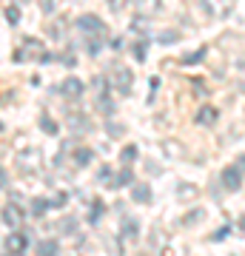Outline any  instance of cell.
I'll return each instance as SVG.
<instances>
[{
	"instance_id": "obj_1",
	"label": "cell",
	"mask_w": 245,
	"mask_h": 256,
	"mask_svg": "<svg viewBox=\"0 0 245 256\" xmlns=\"http://www.w3.org/2000/svg\"><path fill=\"white\" fill-rule=\"evenodd\" d=\"M29 245H32L29 234L26 230H18V228H12V234L6 236V242H3V248H6L9 254H26Z\"/></svg>"
},
{
	"instance_id": "obj_2",
	"label": "cell",
	"mask_w": 245,
	"mask_h": 256,
	"mask_svg": "<svg viewBox=\"0 0 245 256\" xmlns=\"http://www.w3.org/2000/svg\"><path fill=\"white\" fill-rule=\"evenodd\" d=\"M219 185L225 191H239L242 188V168L239 165H225L222 174H219Z\"/></svg>"
},
{
	"instance_id": "obj_3",
	"label": "cell",
	"mask_w": 245,
	"mask_h": 256,
	"mask_svg": "<svg viewBox=\"0 0 245 256\" xmlns=\"http://www.w3.org/2000/svg\"><path fill=\"white\" fill-rule=\"evenodd\" d=\"M74 26H77V32H83L86 37L89 34H106V23H103L97 14H80Z\"/></svg>"
},
{
	"instance_id": "obj_4",
	"label": "cell",
	"mask_w": 245,
	"mask_h": 256,
	"mask_svg": "<svg viewBox=\"0 0 245 256\" xmlns=\"http://www.w3.org/2000/svg\"><path fill=\"white\" fill-rule=\"evenodd\" d=\"M57 92L63 94L66 100H80L83 92H86V82L77 80V77H66V80L57 86Z\"/></svg>"
},
{
	"instance_id": "obj_5",
	"label": "cell",
	"mask_w": 245,
	"mask_h": 256,
	"mask_svg": "<svg viewBox=\"0 0 245 256\" xmlns=\"http://www.w3.org/2000/svg\"><path fill=\"white\" fill-rule=\"evenodd\" d=\"M0 216H3V222H6V225H9V230H12V228H20V225H23V220H26V210L12 202V205H6V208H3V214H0Z\"/></svg>"
},
{
	"instance_id": "obj_6",
	"label": "cell",
	"mask_w": 245,
	"mask_h": 256,
	"mask_svg": "<svg viewBox=\"0 0 245 256\" xmlns=\"http://www.w3.org/2000/svg\"><path fill=\"white\" fill-rule=\"evenodd\" d=\"M131 82H134V74L128 72V68H117L114 72V88H117V94H131Z\"/></svg>"
},
{
	"instance_id": "obj_7",
	"label": "cell",
	"mask_w": 245,
	"mask_h": 256,
	"mask_svg": "<svg viewBox=\"0 0 245 256\" xmlns=\"http://www.w3.org/2000/svg\"><path fill=\"white\" fill-rule=\"evenodd\" d=\"M137 12L145 18H154V14H163V3L160 0H137Z\"/></svg>"
},
{
	"instance_id": "obj_8",
	"label": "cell",
	"mask_w": 245,
	"mask_h": 256,
	"mask_svg": "<svg viewBox=\"0 0 245 256\" xmlns=\"http://www.w3.org/2000/svg\"><path fill=\"white\" fill-rule=\"evenodd\" d=\"M217 117H219V111L214 108V106H202L200 111H197V126H214L217 122Z\"/></svg>"
},
{
	"instance_id": "obj_9",
	"label": "cell",
	"mask_w": 245,
	"mask_h": 256,
	"mask_svg": "<svg viewBox=\"0 0 245 256\" xmlns=\"http://www.w3.org/2000/svg\"><path fill=\"white\" fill-rule=\"evenodd\" d=\"M134 185V174H131V165H123L120 174L114 176V185L111 188H131Z\"/></svg>"
},
{
	"instance_id": "obj_10",
	"label": "cell",
	"mask_w": 245,
	"mask_h": 256,
	"mask_svg": "<svg viewBox=\"0 0 245 256\" xmlns=\"http://www.w3.org/2000/svg\"><path fill=\"white\" fill-rule=\"evenodd\" d=\"M49 208H52V200H46V196H35V200H32V216H35V220L46 216Z\"/></svg>"
},
{
	"instance_id": "obj_11",
	"label": "cell",
	"mask_w": 245,
	"mask_h": 256,
	"mask_svg": "<svg viewBox=\"0 0 245 256\" xmlns=\"http://www.w3.org/2000/svg\"><path fill=\"white\" fill-rule=\"evenodd\" d=\"M72 160H74V165H77V168H86V165L94 160V151H91V148H74Z\"/></svg>"
},
{
	"instance_id": "obj_12",
	"label": "cell",
	"mask_w": 245,
	"mask_h": 256,
	"mask_svg": "<svg viewBox=\"0 0 245 256\" xmlns=\"http://www.w3.org/2000/svg\"><path fill=\"white\" fill-rule=\"evenodd\" d=\"M131 200L145 205V202H151V188L148 185H131Z\"/></svg>"
},
{
	"instance_id": "obj_13",
	"label": "cell",
	"mask_w": 245,
	"mask_h": 256,
	"mask_svg": "<svg viewBox=\"0 0 245 256\" xmlns=\"http://www.w3.org/2000/svg\"><path fill=\"white\" fill-rule=\"evenodd\" d=\"M103 214H106V202L94 200V202H91V210H89V222H91V225H97V222L103 220Z\"/></svg>"
},
{
	"instance_id": "obj_14",
	"label": "cell",
	"mask_w": 245,
	"mask_h": 256,
	"mask_svg": "<svg viewBox=\"0 0 245 256\" xmlns=\"http://www.w3.org/2000/svg\"><path fill=\"white\" fill-rule=\"evenodd\" d=\"M37 122H40V128H43V134H49V137H55L57 131H60V126H57L49 114H40V120H37Z\"/></svg>"
},
{
	"instance_id": "obj_15",
	"label": "cell",
	"mask_w": 245,
	"mask_h": 256,
	"mask_svg": "<svg viewBox=\"0 0 245 256\" xmlns=\"http://www.w3.org/2000/svg\"><path fill=\"white\" fill-rule=\"evenodd\" d=\"M120 234H123L126 239H137V236H140V222H137V220H126V222H123V228H120Z\"/></svg>"
},
{
	"instance_id": "obj_16",
	"label": "cell",
	"mask_w": 245,
	"mask_h": 256,
	"mask_svg": "<svg viewBox=\"0 0 245 256\" xmlns=\"http://www.w3.org/2000/svg\"><path fill=\"white\" fill-rule=\"evenodd\" d=\"M86 48H89L91 57H97L103 52V34H89V40H86Z\"/></svg>"
},
{
	"instance_id": "obj_17",
	"label": "cell",
	"mask_w": 245,
	"mask_h": 256,
	"mask_svg": "<svg viewBox=\"0 0 245 256\" xmlns=\"http://www.w3.org/2000/svg\"><path fill=\"white\" fill-rule=\"evenodd\" d=\"M205 57H208V48L202 46V48H197L194 54H185V57H182V66H197V63H202Z\"/></svg>"
},
{
	"instance_id": "obj_18",
	"label": "cell",
	"mask_w": 245,
	"mask_h": 256,
	"mask_svg": "<svg viewBox=\"0 0 245 256\" xmlns=\"http://www.w3.org/2000/svg\"><path fill=\"white\" fill-rule=\"evenodd\" d=\"M137 154H140L137 146H126L123 151H120V162H123V165H134L137 162Z\"/></svg>"
},
{
	"instance_id": "obj_19",
	"label": "cell",
	"mask_w": 245,
	"mask_h": 256,
	"mask_svg": "<svg viewBox=\"0 0 245 256\" xmlns=\"http://www.w3.org/2000/svg\"><path fill=\"white\" fill-rule=\"evenodd\" d=\"M145 57H148V37L134 43V60H137V63H143Z\"/></svg>"
},
{
	"instance_id": "obj_20",
	"label": "cell",
	"mask_w": 245,
	"mask_h": 256,
	"mask_svg": "<svg viewBox=\"0 0 245 256\" xmlns=\"http://www.w3.org/2000/svg\"><path fill=\"white\" fill-rule=\"evenodd\" d=\"M57 250H60V242L57 239H43L37 245V254H57Z\"/></svg>"
},
{
	"instance_id": "obj_21",
	"label": "cell",
	"mask_w": 245,
	"mask_h": 256,
	"mask_svg": "<svg viewBox=\"0 0 245 256\" xmlns=\"http://www.w3.org/2000/svg\"><path fill=\"white\" fill-rule=\"evenodd\" d=\"M97 182H103L106 188H111V185H114V174H111L109 165H103V168H100V174H97Z\"/></svg>"
},
{
	"instance_id": "obj_22",
	"label": "cell",
	"mask_w": 245,
	"mask_h": 256,
	"mask_svg": "<svg viewBox=\"0 0 245 256\" xmlns=\"http://www.w3.org/2000/svg\"><path fill=\"white\" fill-rule=\"evenodd\" d=\"M69 126H72L74 131H77V128H80V131H89L91 122H89V120H83V114H74V117L69 120Z\"/></svg>"
},
{
	"instance_id": "obj_23",
	"label": "cell",
	"mask_w": 245,
	"mask_h": 256,
	"mask_svg": "<svg viewBox=\"0 0 245 256\" xmlns=\"http://www.w3.org/2000/svg\"><path fill=\"white\" fill-rule=\"evenodd\" d=\"M60 230H63L66 236H72L74 230H77V220H74V216H66V220L60 222Z\"/></svg>"
},
{
	"instance_id": "obj_24",
	"label": "cell",
	"mask_w": 245,
	"mask_h": 256,
	"mask_svg": "<svg viewBox=\"0 0 245 256\" xmlns=\"http://www.w3.org/2000/svg\"><path fill=\"white\" fill-rule=\"evenodd\" d=\"M6 20H9L12 26H18V23H20V9L15 6V3H12V6H6Z\"/></svg>"
},
{
	"instance_id": "obj_25",
	"label": "cell",
	"mask_w": 245,
	"mask_h": 256,
	"mask_svg": "<svg viewBox=\"0 0 245 256\" xmlns=\"http://www.w3.org/2000/svg\"><path fill=\"white\" fill-rule=\"evenodd\" d=\"M106 128H109V134H111V137H123V134H126V128L117 126V122H111V117H109V122H106Z\"/></svg>"
},
{
	"instance_id": "obj_26",
	"label": "cell",
	"mask_w": 245,
	"mask_h": 256,
	"mask_svg": "<svg viewBox=\"0 0 245 256\" xmlns=\"http://www.w3.org/2000/svg\"><path fill=\"white\" fill-rule=\"evenodd\" d=\"M228 234H231V225H222V228H219L217 234H211L208 239H211V242H222V239H225Z\"/></svg>"
},
{
	"instance_id": "obj_27",
	"label": "cell",
	"mask_w": 245,
	"mask_h": 256,
	"mask_svg": "<svg viewBox=\"0 0 245 256\" xmlns=\"http://www.w3.org/2000/svg\"><path fill=\"white\" fill-rule=\"evenodd\" d=\"M177 40H180V32H163V34H160V43H177Z\"/></svg>"
},
{
	"instance_id": "obj_28",
	"label": "cell",
	"mask_w": 245,
	"mask_h": 256,
	"mask_svg": "<svg viewBox=\"0 0 245 256\" xmlns=\"http://www.w3.org/2000/svg\"><path fill=\"white\" fill-rule=\"evenodd\" d=\"M202 216H205L202 210H191V214H185V220H182V222H185V225H191V222H200Z\"/></svg>"
},
{
	"instance_id": "obj_29",
	"label": "cell",
	"mask_w": 245,
	"mask_h": 256,
	"mask_svg": "<svg viewBox=\"0 0 245 256\" xmlns=\"http://www.w3.org/2000/svg\"><path fill=\"white\" fill-rule=\"evenodd\" d=\"M106 3H109L111 12H123V9L128 6V0H106Z\"/></svg>"
},
{
	"instance_id": "obj_30",
	"label": "cell",
	"mask_w": 245,
	"mask_h": 256,
	"mask_svg": "<svg viewBox=\"0 0 245 256\" xmlns=\"http://www.w3.org/2000/svg\"><path fill=\"white\" fill-rule=\"evenodd\" d=\"M66 200H69L66 194H57L55 200H52V208H63V205H66Z\"/></svg>"
},
{
	"instance_id": "obj_31",
	"label": "cell",
	"mask_w": 245,
	"mask_h": 256,
	"mask_svg": "<svg viewBox=\"0 0 245 256\" xmlns=\"http://www.w3.org/2000/svg\"><path fill=\"white\" fill-rule=\"evenodd\" d=\"M111 48H114V52H123V48H126L123 37H114V40H111Z\"/></svg>"
},
{
	"instance_id": "obj_32",
	"label": "cell",
	"mask_w": 245,
	"mask_h": 256,
	"mask_svg": "<svg viewBox=\"0 0 245 256\" xmlns=\"http://www.w3.org/2000/svg\"><path fill=\"white\" fill-rule=\"evenodd\" d=\"M9 185V174H6V168H0V188H6Z\"/></svg>"
},
{
	"instance_id": "obj_33",
	"label": "cell",
	"mask_w": 245,
	"mask_h": 256,
	"mask_svg": "<svg viewBox=\"0 0 245 256\" xmlns=\"http://www.w3.org/2000/svg\"><path fill=\"white\" fill-rule=\"evenodd\" d=\"M236 165H239V168H242V171H245V154L239 156V160H236Z\"/></svg>"
},
{
	"instance_id": "obj_34",
	"label": "cell",
	"mask_w": 245,
	"mask_h": 256,
	"mask_svg": "<svg viewBox=\"0 0 245 256\" xmlns=\"http://www.w3.org/2000/svg\"><path fill=\"white\" fill-rule=\"evenodd\" d=\"M239 225H242V228H245V216H242V220H239Z\"/></svg>"
},
{
	"instance_id": "obj_35",
	"label": "cell",
	"mask_w": 245,
	"mask_h": 256,
	"mask_svg": "<svg viewBox=\"0 0 245 256\" xmlns=\"http://www.w3.org/2000/svg\"><path fill=\"white\" fill-rule=\"evenodd\" d=\"M0 131H3V122H0Z\"/></svg>"
}]
</instances>
